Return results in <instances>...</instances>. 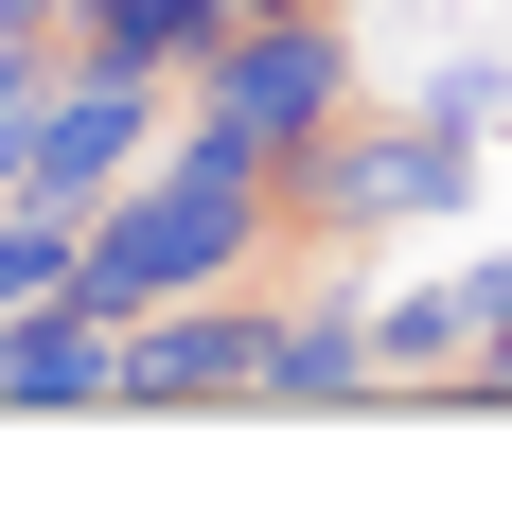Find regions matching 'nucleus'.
Masks as SVG:
<instances>
[{"label": "nucleus", "mask_w": 512, "mask_h": 512, "mask_svg": "<svg viewBox=\"0 0 512 512\" xmlns=\"http://www.w3.org/2000/svg\"><path fill=\"white\" fill-rule=\"evenodd\" d=\"M248 18H318V0H248Z\"/></svg>", "instance_id": "13"}, {"label": "nucleus", "mask_w": 512, "mask_h": 512, "mask_svg": "<svg viewBox=\"0 0 512 512\" xmlns=\"http://www.w3.org/2000/svg\"><path fill=\"white\" fill-rule=\"evenodd\" d=\"M354 389H389V354H371V301H336V283H283L265 407H354Z\"/></svg>", "instance_id": "5"}, {"label": "nucleus", "mask_w": 512, "mask_h": 512, "mask_svg": "<svg viewBox=\"0 0 512 512\" xmlns=\"http://www.w3.org/2000/svg\"><path fill=\"white\" fill-rule=\"evenodd\" d=\"M460 195H477V124H442V106H336L283 159V230L301 248H371V230H424Z\"/></svg>", "instance_id": "1"}, {"label": "nucleus", "mask_w": 512, "mask_h": 512, "mask_svg": "<svg viewBox=\"0 0 512 512\" xmlns=\"http://www.w3.org/2000/svg\"><path fill=\"white\" fill-rule=\"evenodd\" d=\"M0 18H18V36H53V18H71V0H0Z\"/></svg>", "instance_id": "11"}, {"label": "nucleus", "mask_w": 512, "mask_h": 512, "mask_svg": "<svg viewBox=\"0 0 512 512\" xmlns=\"http://www.w3.org/2000/svg\"><path fill=\"white\" fill-rule=\"evenodd\" d=\"M230 36H248V0H71L53 18V53L71 71H124V89H195Z\"/></svg>", "instance_id": "4"}, {"label": "nucleus", "mask_w": 512, "mask_h": 512, "mask_svg": "<svg viewBox=\"0 0 512 512\" xmlns=\"http://www.w3.org/2000/svg\"><path fill=\"white\" fill-rule=\"evenodd\" d=\"M460 301H477V354H512V248H477V265H460Z\"/></svg>", "instance_id": "9"}, {"label": "nucleus", "mask_w": 512, "mask_h": 512, "mask_svg": "<svg viewBox=\"0 0 512 512\" xmlns=\"http://www.w3.org/2000/svg\"><path fill=\"white\" fill-rule=\"evenodd\" d=\"M71 265H89V212H53V195H0V318L71 301Z\"/></svg>", "instance_id": "7"}, {"label": "nucleus", "mask_w": 512, "mask_h": 512, "mask_svg": "<svg viewBox=\"0 0 512 512\" xmlns=\"http://www.w3.org/2000/svg\"><path fill=\"white\" fill-rule=\"evenodd\" d=\"M265 336H283V283L265 265L124 318V407H265Z\"/></svg>", "instance_id": "3"}, {"label": "nucleus", "mask_w": 512, "mask_h": 512, "mask_svg": "<svg viewBox=\"0 0 512 512\" xmlns=\"http://www.w3.org/2000/svg\"><path fill=\"white\" fill-rule=\"evenodd\" d=\"M0 407H18V318H0Z\"/></svg>", "instance_id": "12"}, {"label": "nucleus", "mask_w": 512, "mask_h": 512, "mask_svg": "<svg viewBox=\"0 0 512 512\" xmlns=\"http://www.w3.org/2000/svg\"><path fill=\"white\" fill-rule=\"evenodd\" d=\"M336 106H371V89H354V0H318V18H248V36L195 71L177 124H212V142H248V159H301Z\"/></svg>", "instance_id": "2"}, {"label": "nucleus", "mask_w": 512, "mask_h": 512, "mask_svg": "<svg viewBox=\"0 0 512 512\" xmlns=\"http://www.w3.org/2000/svg\"><path fill=\"white\" fill-rule=\"evenodd\" d=\"M407 106H442V124H477V142H495V124H512V71H495V53H442Z\"/></svg>", "instance_id": "8"}, {"label": "nucleus", "mask_w": 512, "mask_h": 512, "mask_svg": "<svg viewBox=\"0 0 512 512\" xmlns=\"http://www.w3.org/2000/svg\"><path fill=\"white\" fill-rule=\"evenodd\" d=\"M371 354H389V389H460L477 371V301L460 283H407V301H371Z\"/></svg>", "instance_id": "6"}, {"label": "nucleus", "mask_w": 512, "mask_h": 512, "mask_svg": "<svg viewBox=\"0 0 512 512\" xmlns=\"http://www.w3.org/2000/svg\"><path fill=\"white\" fill-rule=\"evenodd\" d=\"M18 71H53V36H18V18H0V89H18Z\"/></svg>", "instance_id": "10"}]
</instances>
